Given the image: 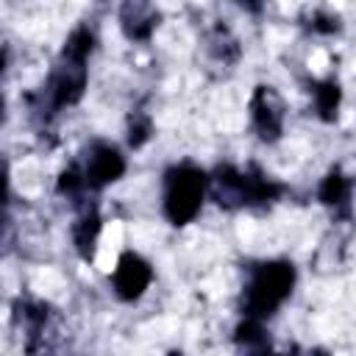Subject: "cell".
Segmentation results:
<instances>
[{"mask_svg": "<svg viewBox=\"0 0 356 356\" xmlns=\"http://www.w3.org/2000/svg\"><path fill=\"white\" fill-rule=\"evenodd\" d=\"M83 89H86V67L61 58V67L50 81V103H53V108L78 103Z\"/></svg>", "mask_w": 356, "mask_h": 356, "instance_id": "52a82bcc", "label": "cell"}, {"mask_svg": "<svg viewBox=\"0 0 356 356\" xmlns=\"http://www.w3.org/2000/svg\"><path fill=\"white\" fill-rule=\"evenodd\" d=\"M150 136V120L147 117H134L128 125V145L131 147H142Z\"/></svg>", "mask_w": 356, "mask_h": 356, "instance_id": "9a60e30c", "label": "cell"}, {"mask_svg": "<svg viewBox=\"0 0 356 356\" xmlns=\"http://www.w3.org/2000/svg\"><path fill=\"white\" fill-rule=\"evenodd\" d=\"M339 103H342V89L337 81H320L317 89H314V106H317V114L325 120V122H334L337 114H339Z\"/></svg>", "mask_w": 356, "mask_h": 356, "instance_id": "30bf717a", "label": "cell"}, {"mask_svg": "<svg viewBox=\"0 0 356 356\" xmlns=\"http://www.w3.org/2000/svg\"><path fill=\"white\" fill-rule=\"evenodd\" d=\"M206 184V172L195 164H175L164 172V214L172 225H186L197 217Z\"/></svg>", "mask_w": 356, "mask_h": 356, "instance_id": "7a4b0ae2", "label": "cell"}, {"mask_svg": "<svg viewBox=\"0 0 356 356\" xmlns=\"http://www.w3.org/2000/svg\"><path fill=\"white\" fill-rule=\"evenodd\" d=\"M122 172H125V159H122V153L114 145L95 142L89 147L86 167H83V178H86L89 189H100L106 184H114Z\"/></svg>", "mask_w": 356, "mask_h": 356, "instance_id": "5b68a950", "label": "cell"}, {"mask_svg": "<svg viewBox=\"0 0 356 356\" xmlns=\"http://www.w3.org/2000/svg\"><path fill=\"white\" fill-rule=\"evenodd\" d=\"M292 286H295L292 261L273 259V261L259 264L245 289V314L256 320L273 317L281 309V303L292 295Z\"/></svg>", "mask_w": 356, "mask_h": 356, "instance_id": "6da1fadb", "label": "cell"}, {"mask_svg": "<svg viewBox=\"0 0 356 356\" xmlns=\"http://www.w3.org/2000/svg\"><path fill=\"white\" fill-rule=\"evenodd\" d=\"M120 22L128 39H147L159 25V11L150 0H125L120 8Z\"/></svg>", "mask_w": 356, "mask_h": 356, "instance_id": "ba28073f", "label": "cell"}, {"mask_svg": "<svg viewBox=\"0 0 356 356\" xmlns=\"http://www.w3.org/2000/svg\"><path fill=\"white\" fill-rule=\"evenodd\" d=\"M92 47H95V36H92V31H89V28H75V31L67 36V42H64L61 58L75 61V64H86Z\"/></svg>", "mask_w": 356, "mask_h": 356, "instance_id": "8fae6325", "label": "cell"}, {"mask_svg": "<svg viewBox=\"0 0 356 356\" xmlns=\"http://www.w3.org/2000/svg\"><path fill=\"white\" fill-rule=\"evenodd\" d=\"M83 186H86V178H83V172L75 170V167H70V170H64V172L58 175V192H61V195H78Z\"/></svg>", "mask_w": 356, "mask_h": 356, "instance_id": "5bb4252c", "label": "cell"}, {"mask_svg": "<svg viewBox=\"0 0 356 356\" xmlns=\"http://www.w3.org/2000/svg\"><path fill=\"white\" fill-rule=\"evenodd\" d=\"M214 184L220 189V203H242V206H259V203H273L281 195V184L270 181L259 170H234V167H220L214 175Z\"/></svg>", "mask_w": 356, "mask_h": 356, "instance_id": "3957f363", "label": "cell"}, {"mask_svg": "<svg viewBox=\"0 0 356 356\" xmlns=\"http://www.w3.org/2000/svg\"><path fill=\"white\" fill-rule=\"evenodd\" d=\"M242 3H248V6H256V3H259V0H242Z\"/></svg>", "mask_w": 356, "mask_h": 356, "instance_id": "e0dca14e", "label": "cell"}, {"mask_svg": "<svg viewBox=\"0 0 356 356\" xmlns=\"http://www.w3.org/2000/svg\"><path fill=\"white\" fill-rule=\"evenodd\" d=\"M317 195H320V203H325V206H342L348 200V195H350V184L339 170H331L323 178Z\"/></svg>", "mask_w": 356, "mask_h": 356, "instance_id": "7c38bea8", "label": "cell"}, {"mask_svg": "<svg viewBox=\"0 0 356 356\" xmlns=\"http://www.w3.org/2000/svg\"><path fill=\"white\" fill-rule=\"evenodd\" d=\"M236 342L248 350H267L270 348L264 328H261V320H256V317H245V323L236 325Z\"/></svg>", "mask_w": 356, "mask_h": 356, "instance_id": "4fadbf2b", "label": "cell"}, {"mask_svg": "<svg viewBox=\"0 0 356 356\" xmlns=\"http://www.w3.org/2000/svg\"><path fill=\"white\" fill-rule=\"evenodd\" d=\"M312 28H314L317 33H337V31H339V17H331V14H314Z\"/></svg>", "mask_w": 356, "mask_h": 356, "instance_id": "2e32d148", "label": "cell"}, {"mask_svg": "<svg viewBox=\"0 0 356 356\" xmlns=\"http://www.w3.org/2000/svg\"><path fill=\"white\" fill-rule=\"evenodd\" d=\"M150 281H153V270H150V264L139 253L128 250V253H122L117 259V267H114V292L122 300L142 298L145 289L150 286Z\"/></svg>", "mask_w": 356, "mask_h": 356, "instance_id": "277c9868", "label": "cell"}, {"mask_svg": "<svg viewBox=\"0 0 356 356\" xmlns=\"http://www.w3.org/2000/svg\"><path fill=\"white\" fill-rule=\"evenodd\" d=\"M250 111H253V125H256L259 136L264 142H275L284 128V111H281V100L273 92V86H256Z\"/></svg>", "mask_w": 356, "mask_h": 356, "instance_id": "8992f818", "label": "cell"}, {"mask_svg": "<svg viewBox=\"0 0 356 356\" xmlns=\"http://www.w3.org/2000/svg\"><path fill=\"white\" fill-rule=\"evenodd\" d=\"M97 234H100V217H97L95 209H89V211L81 214V220H78L75 228H72V239H75V248H78L81 259H86V261L95 259Z\"/></svg>", "mask_w": 356, "mask_h": 356, "instance_id": "9c48e42d", "label": "cell"}]
</instances>
